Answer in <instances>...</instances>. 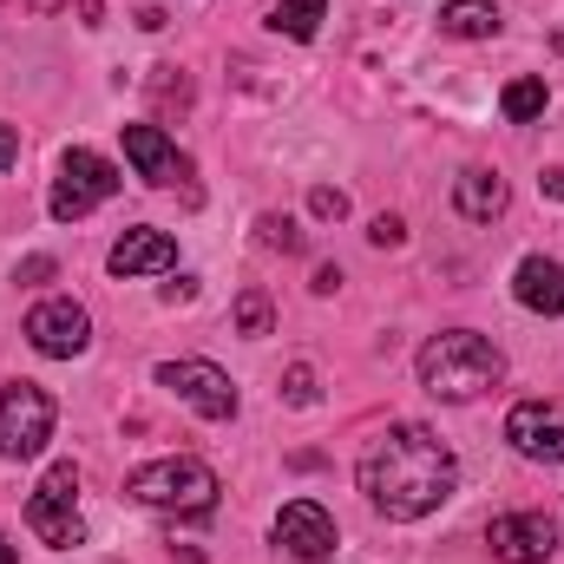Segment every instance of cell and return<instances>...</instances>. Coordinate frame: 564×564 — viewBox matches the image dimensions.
<instances>
[{
  "label": "cell",
  "mask_w": 564,
  "mask_h": 564,
  "mask_svg": "<svg viewBox=\"0 0 564 564\" xmlns=\"http://www.w3.org/2000/svg\"><path fill=\"white\" fill-rule=\"evenodd\" d=\"M355 479H361V492H368L375 512L414 525V519L440 512V506L453 499V486H459V459H453V446H446L433 426L394 421L388 433L368 440Z\"/></svg>",
  "instance_id": "cell-1"
},
{
  "label": "cell",
  "mask_w": 564,
  "mask_h": 564,
  "mask_svg": "<svg viewBox=\"0 0 564 564\" xmlns=\"http://www.w3.org/2000/svg\"><path fill=\"white\" fill-rule=\"evenodd\" d=\"M499 375H506V355L473 328H446L421 348V388L433 401H479L486 388H499Z\"/></svg>",
  "instance_id": "cell-2"
},
{
  "label": "cell",
  "mask_w": 564,
  "mask_h": 564,
  "mask_svg": "<svg viewBox=\"0 0 564 564\" xmlns=\"http://www.w3.org/2000/svg\"><path fill=\"white\" fill-rule=\"evenodd\" d=\"M217 473L191 453H171V459H151L139 473H126V499H139L144 512H177V519H204L217 506Z\"/></svg>",
  "instance_id": "cell-3"
},
{
  "label": "cell",
  "mask_w": 564,
  "mask_h": 564,
  "mask_svg": "<svg viewBox=\"0 0 564 564\" xmlns=\"http://www.w3.org/2000/svg\"><path fill=\"white\" fill-rule=\"evenodd\" d=\"M26 525H33V539L53 545V552H66V545L86 539V519H79V466H73V459H53V466L40 473V486H33V499H26Z\"/></svg>",
  "instance_id": "cell-4"
},
{
  "label": "cell",
  "mask_w": 564,
  "mask_h": 564,
  "mask_svg": "<svg viewBox=\"0 0 564 564\" xmlns=\"http://www.w3.org/2000/svg\"><path fill=\"white\" fill-rule=\"evenodd\" d=\"M112 191H119V164L79 144V151H66V158H59V184H53L46 210H53L59 224H79V217H86V210H99Z\"/></svg>",
  "instance_id": "cell-5"
},
{
  "label": "cell",
  "mask_w": 564,
  "mask_h": 564,
  "mask_svg": "<svg viewBox=\"0 0 564 564\" xmlns=\"http://www.w3.org/2000/svg\"><path fill=\"white\" fill-rule=\"evenodd\" d=\"M53 440V394L33 381L0 388V459H33Z\"/></svg>",
  "instance_id": "cell-6"
},
{
  "label": "cell",
  "mask_w": 564,
  "mask_h": 564,
  "mask_svg": "<svg viewBox=\"0 0 564 564\" xmlns=\"http://www.w3.org/2000/svg\"><path fill=\"white\" fill-rule=\"evenodd\" d=\"M158 388H171L204 421H230L237 414V388H230V375L217 361H158Z\"/></svg>",
  "instance_id": "cell-7"
},
{
  "label": "cell",
  "mask_w": 564,
  "mask_h": 564,
  "mask_svg": "<svg viewBox=\"0 0 564 564\" xmlns=\"http://www.w3.org/2000/svg\"><path fill=\"white\" fill-rule=\"evenodd\" d=\"M26 341H33L46 361H73V355H86V341H93V315H86L79 302L53 295V302H40V308L26 315Z\"/></svg>",
  "instance_id": "cell-8"
},
{
  "label": "cell",
  "mask_w": 564,
  "mask_h": 564,
  "mask_svg": "<svg viewBox=\"0 0 564 564\" xmlns=\"http://www.w3.org/2000/svg\"><path fill=\"white\" fill-rule=\"evenodd\" d=\"M486 545L499 564H545L558 552V525H552V512H499L486 525Z\"/></svg>",
  "instance_id": "cell-9"
},
{
  "label": "cell",
  "mask_w": 564,
  "mask_h": 564,
  "mask_svg": "<svg viewBox=\"0 0 564 564\" xmlns=\"http://www.w3.org/2000/svg\"><path fill=\"white\" fill-rule=\"evenodd\" d=\"M506 440L519 459H539V466H558L564 459V408L558 401H519L506 414Z\"/></svg>",
  "instance_id": "cell-10"
},
{
  "label": "cell",
  "mask_w": 564,
  "mask_h": 564,
  "mask_svg": "<svg viewBox=\"0 0 564 564\" xmlns=\"http://www.w3.org/2000/svg\"><path fill=\"white\" fill-rule=\"evenodd\" d=\"M276 545L289 552V558L302 564H322L328 552H335V519L315 506V499H289L276 512Z\"/></svg>",
  "instance_id": "cell-11"
},
{
  "label": "cell",
  "mask_w": 564,
  "mask_h": 564,
  "mask_svg": "<svg viewBox=\"0 0 564 564\" xmlns=\"http://www.w3.org/2000/svg\"><path fill=\"white\" fill-rule=\"evenodd\" d=\"M126 158H132V171H139L144 184H158V191H171V184L191 177V158L164 139L158 126H126Z\"/></svg>",
  "instance_id": "cell-12"
},
{
  "label": "cell",
  "mask_w": 564,
  "mask_h": 564,
  "mask_svg": "<svg viewBox=\"0 0 564 564\" xmlns=\"http://www.w3.org/2000/svg\"><path fill=\"white\" fill-rule=\"evenodd\" d=\"M171 263H177V243H171L164 230H126V237L112 243V257H106L112 276H158V270H171Z\"/></svg>",
  "instance_id": "cell-13"
},
{
  "label": "cell",
  "mask_w": 564,
  "mask_h": 564,
  "mask_svg": "<svg viewBox=\"0 0 564 564\" xmlns=\"http://www.w3.org/2000/svg\"><path fill=\"white\" fill-rule=\"evenodd\" d=\"M512 295H519V308H532V315H564V270L552 257H525V263L512 270Z\"/></svg>",
  "instance_id": "cell-14"
},
{
  "label": "cell",
  "mask_w": 564,
  "mask_h": 564,
  "mask_svg": "<svg viewBox=\"0 0 564 564\" xmlns=\"http://www.w3.org/2000/svg\"><path fill=\"white\" fill-rule=\"evenodd\" d=\"M506 177L499 171H459V184H453V210L459 217H473V224H492L499 210H506Z\"/></svg>",
  "instance_id": "cell-15"
},
{
  "label": "cell",
  "mask_w": 564,
  "mask_h": 564,
  "mask_svg": "<svg viewBox=\"0 0 564 564\" xmlns=\"http://www.w3.org/2000/svg\"><path fill=\"white\" fill-rule=\"evenodd\" d=\"M440 33H453V40H492L499 33V7L492 0H446L440 7Z\"/></svg>",
  "instance_id": "cell-16"
},
{
  "label": "cell",
  "mask_w": 564,
  "mask_h": 564,
  "mask_svg": "<svg viewBox=\"0 0 564 564\" xmlns=\"http://www.w3.org/2000/svg\"><path fill=\"white\" fill-rule=\"evenodd\" d=\"M322 13H328V0H282L276 13H270V26L289 33V40H315L322 33Z\"/></svg>",
  "instance_id": "cell-17"
},
{
  "label": "cell",
  "mask_w": 564,
  "mask_h": 564,
  "mask_svg": "<svg viewBox=\"0 0 564 564\" xmlns=\"http://www.w3.org/2000/svg\"><path fill=\"white\" fill-rule=\"evenodd\" d=\"M545 99H552V93H545V79H512V86L499 93V112H506L512 126H532V119L545 112Z\"/></svg>",
  "instance_id": "cell-18"
},
{
  "label": "cell",
  "mask_w": 564,
  "mask_h": 564,
  "mask_svg": "<svg viewBox=\"0 0 564 564\" xmlns=\"http://www.w3.org/2000/svg\"><path fill=\"white\" fill-rule=\"evenodd\" d=\"M237 335H270V295L263 289L237 295Z\"/></svg>",
  "instance_id": "cell-19"
},
{
  "label": "cell",
  "mask_w": 564,
  "mask_h": 564,
  "mask_svg": "<svg viewBox=\"0 0 564 564\" xmlns=\"http://www.w3.org/2000/svg\"><path fill=\"white\" fill-rule=\"evenodd\" d=\"M282 394H289V408H315V368H308V361H295V368H289V381H282Z\"/></svg>",
  "instance_id": "cell-20"
},
{
  "label": "cell",
  "mask_w": 564,
  "mask_h": 564,
  "mask_svg": "<svg viewBox=\"0 0 564 564\" xmlns=\"http://www.w3.org/2000/svg\"><path fill=\"white\" fill-rule=\"evenodd\" d=\"M263 243H270V250H302V230H295L289 217H263Z\"/></svg>",
  "instance_id": "cell-21"
},
{
  "label": "cell",
  "mask_w": 564,
  "mask_h": 564,
  "mask_svg": "<svg viewBox=\"0 0 564 564\" xmlns=\"http://www.w3.org/2000/svg\"><path fill=\"white\" fill-rule=\"evenodd\" d=\"M308 210H315V217H348V197L322 184V191H308Z\"/></svg>",
  "instance_id": "cell-22"
},
{
  "label": "cell",
  "mask_w": 564,
  "mask_h": 564,
  "mask_svg": "<svg viewBox=\"0 0 564 564\" xmlns=\"http://www.w3.org/2000/svg\"><path fill=\"white\" fill-rule=\"evenodd\" d=\"M368 237H375L381 250H394V243H408V224H401V217H375V230H368Z\"/></svg>",
  "instance_id": "cell-23"
},
{
  "label": "cell",
  "mask_w": 564,
  "mask_h": 564,
  "mask_svg": "<svg viewBox=\"0 0 564 564\" xmlns=\"http://www.w3.org/2000/svg\"><path fill=\"white\" fill-rule=\"evenodd\" d=\"M13 158H20V132H13V126H0V171H7Z\"/></svg>",
  "instance_id": "cell-24"
},
{
  "label": "cell",
  "mask_w": 564,
  "mask_h": 564,
  "mask_svg": "<svg viewBox=\"0 0 564 564\" xmlns=\"http://www.w3.org/2000/svg\"><path fill=\"white\" fill-rule=\"evenodd\" d=\"M20 7H33V13H53V7H66V0H20Z\"/></svg>",
  "instance_id": "cell-25"
},
{
  "label": "cell",
  "mask_w": 564,
  "mask_h": 564,
  "mask_svg": "<svg viewBox=\"0 0 564 564\" xmlns=\"http://www.w3.org/2000/svg\"><path fill=\"white\" fill-rule=\"evenodd\" d=\"M0 564H20V552H13V545H7V539H0Z\"/></svg>",
  "instance_id": "cell-26"
},
{
  "label": "cell",
  "mask_w": 564,
  "mask_h": 564,
  "mask_svg": "<svg viewBox=\"0 0 564 564\" xmlns=\"http://www.w3.org/2000/svg\"><path fill=\"white\" fill-rule=\"evenodd\" d=\"M552 53H558V59H564V26H558V33H552Z\"/></svg>",
  "instance_id": "cell-27"
}]
</instances>
